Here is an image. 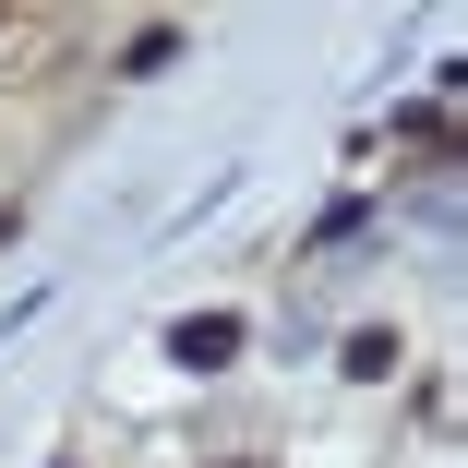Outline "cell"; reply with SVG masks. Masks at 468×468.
Listing matches in <instances>:
<instances>
[{"label": "cell", "instance_id": "6da1fadb", "mask_svg": "<svg viewBox=\"0 0 468 468\" xmlns=\"http://www.w3.org/2000/svg\"><path fill=\"white\" fill-rule=\"evenodd\" d=\"M168 348H180V360H229V348H240V324H229V313H217V324H180Z\"/></svg>", "mask_w": 468, "mask_h": 468}]
</instances>
